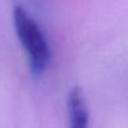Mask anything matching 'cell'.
<instances>
[{
    "mask_svg": "<svg viewBox=\"0 0 128 128\" xmlns=\"http://www.w3.org/2000/svg\"><path fill=\"white\" fill-rule=\"evenodd\" d=\"M68 128H88L90 112L81 87L74 86L68 94Z\"/></svg>",
    "mask_w": 128,
    "mask_h": 128,
    "instance_id": "7a4b0ae2",
    "label": "cell"
},
{
    "mask_svg": "<svg viewBox=\"0 0 128 128\" xmlns=\"http://www.w3.org/2000/svg\"><path fill=\"white\" fill-rule=\"evenodd\" d=\"M12 22L18 40L25 50L32 74L39 77L47 70L51 61L47 37L37 21L21 6L12 10Z\"/></svg>",
    "mask_w": 128,
    "mask_h": 128,
    "instance_id": "6da1fadb",
    "label": "cell"
}]
</instances>
